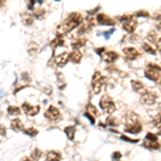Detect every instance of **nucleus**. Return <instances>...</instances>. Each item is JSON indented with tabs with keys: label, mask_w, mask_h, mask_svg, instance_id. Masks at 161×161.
<instances>
[{
	"label": "nucleus",
	"mask_w": 161,
	"mask_h": 161,
	"mask_svg": "<svg viewBox=\"0 0 161 161\" xmlns=\"http://www.w3.org/2000/svg\"><path fill=\"white\" fill-rule=\"evenodd\" d=\"M65 134L68 135L69 140H73V138H74V135H75V127L74 126L65 127Z\"/></svg>",
	"instance_id": "obj_19"
},
{
	"label": "nucleus",
	"mask_w": 161,
	"mask_h": 161,
	"mask_svg": "<svg viewBox=\"0 0 161 161\" xmlns=\"http://www.w3.org/2000/svg\"><path fill=\"white\" fill-rule=\"evenodd\" d=\"M5 133H7V131H5V127L3 126V125H0V135H5Z\"/></svg>",
	"instance_id": "obj_32"
},
{
	"label": "nucleus",
	"mask_w": 161,
	"mask_h": 161,
	"mask_svg": "<svg viewBox=\"0 0 161 161\" xmlns=\"http://www.w3.org/2000/svg\"><path fill=\"white\" fill-rule=\"evenodd\" d=\"M106 121H108V123H110V125H112V126H116V125H118V123H116L117 121V119L116 118H113V117H108V119H106Z\"/></svg>",
	"instance_id": "obj_29"
},
{
	"label": "nucleus",
	"mask_w": 161,
	"mask_h": 161,
	"mask_svg": "<svg viewBox=\"0 0 161 161\" xmlns=\"http://www.w3.org/2000/svg\"><path fill=\"white\" fill-rule=\"evenodd\" d=\"M61 156L57 151H50L46 156V161H60Z\"/></svg>",
	"instance_id": "obj_17"
},
{
	"label": "nucleus",
	"mask_w": 161,
	"mask_h": 161,
	"mask_svg": "<svg viewBox=\"0 0 161 161\" xmlns=\"http://www.w3.org/2000/svg\"><path fill=\"white\" fill-rule=\"evenodd\" d=\"M86 108H87V114L91 115V116H93H93H98V114H99L98 110H97L96 106L93 105V104H91V103H88V104H87Z\"/></svg>",
	"instance_id": "obj_20"
},
{
	"label": "nucleus",
	"mask_w": 161,
	"mask_h": 161,
	"mask_svg": "<svg viewBox=\"0 0 161 161\" xmlns=\"http://www.w3.org/2000/svg\"><path fill=\"white\" fill-rule=\"evenodd\" d=\"M136 25H138V22H136L135 18H133L131 16L130 18H128L127 20H125V23H123V29L127 31V32H133L135 30Z\"/></svg>",
	"instance_id": "obj_7"
},
{
	"label": "nucleus",
	"mask_w": 161,
	"mask_h": 161,
	"mask_svg": "<svg viewBox=\"0 0 161 161\" xmlns=\"http://www.w3.org/2000/svg\"><path fill=\"white\" fill-rule=\"evenodd\" d=\"M8 112L10 115H18L20 114V108L17 106H9L8 108Z\"/></svg>",
	"instance_id": "obj_25"
},
{
	"label": "nucleus",
	"mask_w": 161,
	"mask_h": 161,
	"mask_svg": "<svg viewBox=\"0 0 161 161\" xmlns=\"http://www.w3.org/2000/svg\"><path fill=\"white\" fill-rule=\"evenodd\" d=\"M131 85H132V88H133L134 91L138 93H142L143 95L144 93H146V89L144 87V84L141 83L140 80H131Z\"/></svg>",
	"instance_id": "obj_12"
},
{
	"label": "nucleus",
	"mask_w": 161,
	"mask_h": 161,
	"mask_svg": "<svg viewBox=\"0 0 161 161\" xmlns=\"http://www.w3.org/2000/svg\"><path fill=\"white\" fill-rule=\"evenodd\" d=\"M22 161H31L30 159H28V158H25V159H23Z\"/></svg>",
	"instance_id": "obj_38"
},
{
	"label": "nucleus",
	"mask_w": 161,
	"mask_h": 161,
	"mask_svg": "<svg viewBox=\"0 0 161 161\" xmlns=\"http://www.w3.org/2000/svg\"><path fill=\"white\" fill-rule=\"evenodd\" d=\"M142 47H143V50H145V52H147V53H149V54H153V55H155V54H156V50H153V48L151 47L150 45H149L148 43L144 42L143 44H142Z\"/></svg>",
	"instance_id": "obj_21"
},
{
	"label": "nucleus",
	"mask_w": 161,
	"mask_h": 161,
	"mask_svg": "<svg viewBox=\"0 0 161 161\" xmlns=\"http://www.w3.org/2000/svg\"><path fill=\"white\" fill-rule=\"evenodd\" d=\"M114 31H115V29H114V28H112L111 30H108V31H106V32H104V35H105V38H106V39L110 38V35H111V33H113Z\"/></svg>",
	"instance_id": "obj_33"
},
{
	"label": "nucleus",
	"mask_w": 161,
	"mask_h": 161,
	"mask_svg": "<svg viewBox=\"0 0 161 161\" xmlns=\"http://www.w3.org/2000/svg\"><path fill=\"white\" fill-rule=\"evenodd\" d=\"M121 138H123V141L132 142V143H136V142H138V140H130V138H127V136H125V135H123V136H121Z\"/></svg>",
	"instance_id": "obj_34"
},
{
	"label": "nucleus",
	"mask_w": 161,
	"mask_h": 161,
	"mask_svg": "<svg viewBox=\"0 0 161 161\" xmlns=\"http://www.w3.org/2000/svg\"><path fill=\"white\" fill-rule=\"evenodd\" d=\"M100 106L104 112L108 114H112L115 111V103L108 96H103L100 100Z\"/></svg>",
	"instance_id": "obj_3"
},
{
	"label": "nucleus",
	"mask_w": 161,
	"mask_h": 161,
	"mask_svg": "<svg viewBox=\"0 0 161 161\" xmlns=\"http://www.w3.org/2000/svg\"><path fill=\"white\" fill-rule=\"evenodd\" d=\"M24 132H25L26 134H28V135H30V136H35V135L38 134V130H35V129H33V128L26 129V130H24Z\"/></svg>",
	"instance_id": "obj_26"
},
{
	"label": "nucleus",
	"mask_w": 161,
	"mask_h": 161,
	"mask_svg": "<svg viewBox=\"0 0 161 161\" xmlns=\"http://www.w3.org/2000/svg\"><path fill=\"white\" fill-rule=\"evenodd\" d=\"M44 13H45V11H44V10H42V9H39L38 11H35V16H37V17H38V18H40V20H41Z\"/></svg>",
	"instance_id": "obj_30"
},
{
	"label": "nucleus",
	"mask_w": 161,
	"mask_h": 161,
	"mask_svg": "<svg viewBox=\"0 0 161 161\" xmlns=\"http://www.w3.org/2000/svg\"><path fill=\"white\" fill-rule=\"evenodd\" d=\"M41 155H42V153H41L40 149L35 148V150L32 151V153H31V159H32L33 161H38L39 159H40Z\"/></svg>",
	"instance_id": "obj_22"
},
{
	"label": "nucleus",
	"mask_w": 161,
	"mask_h": 161,
	"mask_svg": "<svg viewBox=\"0 0 161 161\" xmlns=\"http://www.w3.org/2000/svg\"><path fill=\"white\" fill-rule=\"evenodd\" d=\"M63 43H65V41H63L62 35H57L55 40H53L50 42V46L53 48H56L57 46H62Z\"/></svg>",
	"instance_id": "obj_18"
},
{
	"label": "nucleus",
	"mask_w": 161,
	"mask_h": 161,
	"mask_svg": "<svg viewBox=\"0 0 161 161\" xmlns=\"http://www.w3.org/2000/svg\"><path fill=\"white\" fill-rule=\"evenodd\" d=\"M85 42H86V40L85 39H78L77 41H75V42H73V44H72V47L73 48H80V47H82V46L85 44Z\"/></svg>",
	"instance_id": "obj_24"
},
{
	"label": "nucleus",
	"mask_w": 161,
	"mask_h": 161,
	"mask_svg": "<svg viewBox=\"0 0 161 161\" xmlns=\"http://www.w3.org/2000/svg\"><path fill=\"white\" fill-rule=\"evenodd\" d=\"M0 96H1V93H0Z\"/></svg>",
	"instance_id": "obj_39"
},
{
	"label": "nucleus",
	"mask_w": 161,
	"mask_h": 161,
	"mask_svg": "<svg viewBox=\"0 0 161 161\" xmlns=\"http://www.w3.org/2000/svg\"><path fill=\"white\" fill-rule=\"evenodd\" d=\"M104 84V77L102 76L100 72H96L93 74V80H91V86H93V90L95 93H99L103 87Z\"/></svg>",
	"instance_id": "obj_2"
},
{
	"label": "nucleus",
	"mask_w": 161,
	"mask_h": 161,
	"mask_svg": "<svg viewBox=\"0 0 161 161\" xmlns=\"http://www.w3.org/2000/svg\"><path fill=\"white\" fill-rule=\"evenodd\" d=\"M126 128H129V127L135 126L138 123H140V119H138V116L136 115L134 112H129L127 114V118H126Z\"/></svg>",
	"instance_id": "obj_6"
},
{
	"label": "nucleus",
	"mask_w": 161,
	"mask_h": 161,
	"mask_svg": "<svg viewBox=\"0 0 161 161\" xmlns=\"http://www.w3.org/2000/svg\"><path fill=\"white\" fill-rule=\"evenodd\" d=\"M82 23V15L78 13H72L70 16L65 20H63V23L60 24L57 28V33L58 35H65V33L69 32L75 27H77L80 24Z\"/></svg>",
	"instance_id": "obj_1"
},
{
	"label": "nucleus",
	"mask_w": 161,
	"mask_h": 161,
	"mask_svg": "<svg viewBox=\"0 0 161 161\" xmlns=\"http://www.w3.org/2000/svg\"><path fill=\"white\" fill-rule=\"evenodd\" d=\"M120 157H121V153H119V151H115V153H113L112 158L115 159V160H118V159H120Z\"/></svg>",
	"instance_id": "obj_31"
},
{
	"label": "nucleus",
	"mask_w": 161,
	"mask_h": 161,
	"mask_svg": "<svg viewBox=\"0 0 161 161\" xmlns=\"http://www.w3.org/2000/svg\"><path fill=\"white\" fill-rule=\"evenodd\" d=\"M141 102L146 105H153L156 102V95H153V93H148L146 91L142 95L141 97Z\"/></svg>",
	"instance_id": "obj_5"
},
{
	"label": "nucleus",
	"mask_w": 161,
	"mask_h": 161,
	"mask_svg": "<svg viewBox=\"0 0 161 161\" xmlns=\"http://www.w3.org/2000/svg\"><path fill=\"white\" fill-rule=\"evenodd\" d=\"M45 117L48 119H50V120H54V119H56L57 117H59V115H60V112H59V110H58L57 108H55V106H50L48 108V110L45 112Z\"/></svg>",
	"instance_id": "obj_9"
},
{
	"label": "nucleus",
	"mask_w": 161,
	"mask_h": 161,
	"mask_svg": "<svg viewBox=\"0 0 161 161\" xmlns=\"http://www.w3.org/2000/svg\"><path fill=\"white\" fill-rule=\"evenodd\" d=\"M123 53H125V56L128 58L129 60H134L138 56V50L134 47H125L123 48Z\"/></svg>",
	"instance_id": "obj_10"
},
{
	"label": "nucleus",
	"mask_w": 161,
	"mask_h": 161,
	"mask_svg": "<svg viewBox=\"0 0 161 161\" xmlns=\"http://www.w3.org/2000/svg\"><path fill=\"white\" fill-rule=\"evenodd\" d=\"M22 108H23V111L25 112L27 115H30V116L37 115V114L39 113V111H40V106L39 105L32 106L29 103H24L23 106H22Z\"/></svg>",
	"instance_id": "obj_8"
},
{
	"label": "nucleus",
	"mask_w": 161,
	"mask_h": 161,
	"mask_svg": "<svg viewBox=\"0 0 161 161\" xmlns=\"http://www.w3.org/2000/svg\"><path fill=\"white\" fill-rule=\"evenodd\" d=\"M97 20H98V23L101 24V25H114L115 24V22L111 17H108V15H105V14H99L97 16Z\"/></svg>",
	"instance_id": "obj_11"
},
{
	"label": "nucleus",
	"mask_w": 161,
	"mask_h": 161,
	"mask_svg": "<svg viewBox=\"0 0 161 161\" xmlns=\"http://www.w3.org/2000/svg\"><path fill=\"white\" fill-rule=\"evenodd\" d=\"M117 58H118V55L116 52H104V54L102 55V59L105 62H113Z\"/></svg>",
	"instance_id": "obj_13"
},
{
	"label": "nucleus",
	"mask_w": 161,
	"mask_h": 161,
	"mask_svg": "<svg viewBox=\"0 0 161 161\" xmlns=\"http://www.w3.org/2000/svg\"><path fill=\"white\" fill-rule=\"evenodd\" d=\"M147 15H148V13H147V12H144V11L138 12V16H147Z\"/></svg>",
	"instance_id": "obj_36"
},
{
	"label": "nucleus",
	"mask_w": 161,
	"mask_h": 161,
	"mask_svg": "<svg viewBox=\"0 0 161 161\" xmlns=\"http://www.w3.org/2000/svg\"><path fill=\"white\" fill-rule=\"evenodd\" d=\"M148 40L149 41H153V42H156L157 41V33L155 31H150L148 33Z\"/></svg>",
	"instance_id": "obj_27"
},
{
	"label": "nucleus",
	"mask_w": 161,
	"mask_h": 161,
	"mask_svg": "<svg viewBox=\"0 0 161 161\" xmlns=\"http://www.w3.org/2000/svg\"><path fill=\"white\" fill-rule=\"evenodd\" d=\"M145 75L151 80H159V78H160V67L150 63L145 70Z\"/></svg>",
	"instance_id": "obj_4"
},
{
	"label": "nucleus",
	"mask_w": 161,
	"mask_h": 161,
	"mask_svg": "<svg viewBox=\"0 0 161 161\" xmlns=\"http://www.w3.org/2000/svg\"><path fill=\"white\" fill-rule=\"evenodd\" d=\"M69 59V53H62L60 54L59 56H57L55 59V62L57 63L59 67H62V65H65V63H67V61H68Z\"/></svg>",
	"instance_id": "obj_14"
},
{
	"label": "nucleus",
	"mask_w": 161,
	"mask_h": 161,
	"mask_svg": "<svg viewBox=\"0 0 161 161\" xmlns=\"http://www.w3.org/2000/svg\"><path fill=\"white\" fill-rule=\"evenodd\" d=\"M146 140H148L149 142H156L157 141V135L153 133H148L146 135Z\"/></svg>",
	"instance_id": "obj_28"
},
{
	"label": "nucleus",
	"mask_w": 161,
	"mask_h": 161,
	"mask_svg": "<svg viewBox=\"0 0 161 161\" xmlns=\"http://www.w3.org/2000/svg\"><path fill=\"white\" fill-rule=\"evenodd\" d=\"M11 128L14 131H16V132H18V131H22L24 129V125H23V123L20 121V119L16 118L11 121Z\"/></svg>",
	"instance_id": "obj_15"
},
{
	"label": "nucleus",
	"mask_w": 161,
	"mask_h": 161,
	"mask_svg": "<svg viewBox=\"0 0 161 161\" xmlns=\"http://www.w3.org/2000/svg\"><path fill=\"white\" fill-rule=\"evenodd\" d=\"M103 50H104V48L102 47V48H98V50H96V52L98 54H101V52H103Z\"/></svg>",
	"instance_id": "obj_37"
},
{
	"label": "nucleus",
	"mask_w": 161,
	"mask_h": 161,
	"mask_svg": "<svg viewBox=\"0 0 161 161\" xmlns=\"http://www.w3.org/2000/svg\"><path fill=\"white\" fill-rule=\"evenodd\" d=\"M23 22L25 25H31L33 23V18L29 14H24L23 15Z\"/></svg>",
	"instance_id": "obj_23"
},
{
	"label": "nucleus",
	"mask_w": 161,
	"mask_h": 161,
	"mask_svg": "<svg viewBox=\"0 0 161 161\" xmlns=\"http://www.w3.org/2000/svg\"><path fill=\"white\" fill-rule=\"evenodd\" d=\"M69 59L74 63L80 62V59H82V53L78 52V50H74L71 54H69Z\"/></svg>",
	"instance_id": "obj_16"
},
{
	"label": "nucleus",
	"mask_w": 161,
	"mask_h": 161,
	"mask_svg": "<svg viewBox=\"0 0 161 161\" xmlns=\"http://www.w3.org/2000/svg\"><path fill=\"white\" fill-rule=\"evenodd\" d=\"M155 120H156V125H158V128H160V114H158V116H157V118Z\"/></svg>",
	"instance_id": "obj_35"
}]
</instances>
